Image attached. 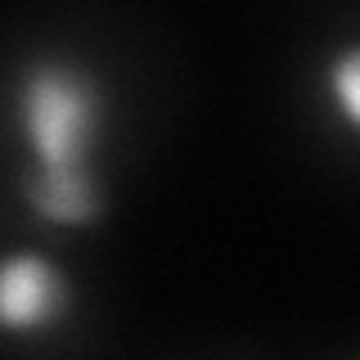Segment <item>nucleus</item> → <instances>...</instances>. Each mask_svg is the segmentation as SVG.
Listing matches in <instances>:
<instances>
[{
	"instance_id": "3",
	"label": "nucleus",
	"mask_w": 360,
	"mask_h": 360,
	"mask_svg": "<svg viewBox=\"0 0 360 360\" xmlns=\"http://www.w3.org/2000/svg\"><path fill=\"white\" fill-rule=\"evenodd\" d=\"M22 198H27L32 217L54 225V230H90L108 212L95 167H59V172L32 167L22 176Z\"/></svg>"
},
{
	"instance_id": "2",
	"label": "nucleus",
	"mask_w": 360,
	"mask_h": 360,
	"mask_svg": "<svg viewBox=\"0 0 360 360\" xmlns=\"http://www.w3.org/2000/svg\"><path fill=\"white\" fill-rule=\"evenodd\" d=\"M77 288L50 257L14 252L0 266V329L9 338L50 333L72 315Z\"/></svg>"
},
{
	"instance_id": "4",
	"label": "nucleus",
	"mask_w": 360,
	"mask_h": 360,
	"mask_svg": "<svg viewBox=\"0 0 360 360\" xmlns=\"http://www.w3.org/2000/svg\"><path fill=\"white\" fill-rule=\"evenodd\" d=\"M324 95H329L333 112L342 117V127H352L360 135V41L342 45L324 63Z\"/></svg>"
},
{
	"instance_id": "1",
	"label": "nucleus",
	"mask_w": 360,
	"mask_h": 360,
	"mask_svg": "<svg viewBox=\"0 0 360 360\" xmlns=\"http://www.w3.org/2000/svg\"><path fill=\"white\" fill-rule=\"evenodd\" d=\"M14 117L32 167H95V149L108 131V99L90 68L72 59H32L18 72Z\"/></svg>"
}]
</instances>
